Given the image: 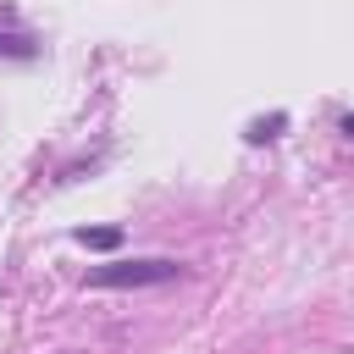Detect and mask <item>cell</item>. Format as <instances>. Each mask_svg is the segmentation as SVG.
Here are the masks:
<instances>
[{
	"label": "cell",
	"mask_w": 354,
	"mask_h": 354,
	"mask_svg": "<svg viewBox=\"0 0 354 354\" xmlns=\"http://www.w3.org/2000/svg\"><path fill=\"white\" fill-rule=\"evenodd\" d=\"M0 55H17V61H33L39 50H33V39H22V33H0Z\"/></svg>",
	"instance_id": "obj_4"
},
{
	"label": "cell",
	"mask_w": 354,
	"mask_h": 354,
	"mask_svg": "<svg viewBox=\"0 0 354 354\" xmlns=\"http://www.w3.org/2000/svg\"><path fill=\"white\" fill-rule=\"evenodd\" d=\"M72 238H77L83 249H116V243H122V227H77Z\"/></svg>",
	"instance_id": "obj_2"
},
{
	"label": "cell",
	"mask_w": 354,
	"mask_h": 354,
	"mask_svg": "<svg viewBox=\"0 0 354 354\" xmlns=\"http://www.w3.org/2000/svg\"><path fill=\"white\" fill-rule=\"evenodd\" d=\"M282 127H288V116H282V111H271V116H260V122H249V133H243V138H249V144H266V138H277Z\"/></svg>",
	"instance_id": "obj_3"
},
{
	"label": "cell",
	"mask_w": 354,
	"mask_h": 354,
	"mask_svg": "<svg viewBox=\"0 0 354 354\" xmlns=\"http://www.w3.org/2000/svg\"><path fill=\"white\" fill-rule=\"evenodd\" d=\"M183 277L177 260H111V266H88V288H155Z\"/></svg>",
	"instance_id": "obj_1"
}]
</instances>
